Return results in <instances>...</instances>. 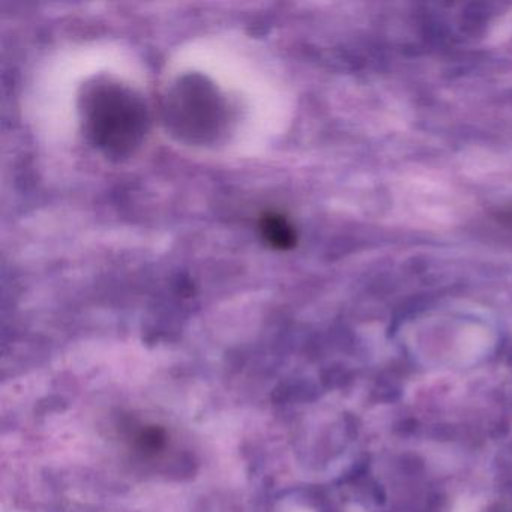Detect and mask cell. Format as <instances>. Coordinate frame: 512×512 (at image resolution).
<instances>
[{
	"label": "cell",
	"mask_w": 512,
	"mask_h": 512,
	"mask_svg": "<svg viewBox=\"0 0 512 512\" xmlns=\"http://www.w3.org/2000/svg\"><path fill=\"white\" fill-rule=\"evenodd\" d=\"M86 127L98 148L124 155L139 145L146 131L142 100L119 85H98L85 98Z\"/></svg>",
	"instance_id": "1"
},
{
	"label": "cell",
	"mask_w": 512,
	"mask_h": 512,
	"mask_svg": "<svg viewBox=\"0 0 512 512\" xmlns=\"http://www.w3.org/2000/svg\"><path fill=\"white\" fill-rule=\"evenodd\" d=\"M263 239L277 250H290L296 244V232L292 224L278 214L263 215L260 221Z\"/></svg>",
	"instance_id": "2"
},
{
	"label": "cell",
	"mask_w": 512,
	"mask_h": 512,
	"mask_svg": "<svg viewBox=\"0 0 512 512\" xmlns=\"http://www.w3.org/2000/svg\"><path fill=\"white\" fill-rule=\"evenodd\" d=\"M167 433L158 425H143L133 434V448L143 458H155L166 449Z\"/></svg>",
	"instance_id": "3"
},
{
	"label": "cell",
	"mask_w": 512,
	"mask_h": 512,
	"mask_svg": "<svg viewBox=\"0 0 512 512\" xmlns=\"http://www.w3.org/2000/svg\"><path fill=\"white\" fill-rule=\"evenodd\" d=\"M490 512H512V511H509V509H494V511H490Z\"/></svg>",
	"instance_id": "4"
}]
</instances>
